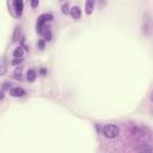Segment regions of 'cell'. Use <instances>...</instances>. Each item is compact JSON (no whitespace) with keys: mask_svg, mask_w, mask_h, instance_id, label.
Masks as SVG:
<instances>
[{"mask_svg":"<svg viewBox=\"0 0 153 153\" xmlns=\"http://www.w3.org/2000/svg\"><path fill=\"white\" fill-rule=\"evenodd\" d=\"M102 133L108 139H115L120 135V128L115 124H105L102 128Z\"/></svg>","mask_w":153,"mask_h":153,"instance_id":"6da1fadb","label":"cell"},{"mask_svg":"<svg viewBox=\"0 0 153 153\" xmlns=\"http://www.w3.org/2000/svg\"><path fill=\"white\" fill-rule=\"evenodd\" d=\"M51 21H53V14H50V13L41 14L40 17H38V21H37V31L42 34L43 29H44V23L51 22Z\"/></svg>","mask_w":153,"mask_h":153,"instance_id":"7a4b0ae2","label":"cell"},{"mask_svg":"<svg viewBox=\"0 0 153 153\" xmlns=\"http://www.w3.org/2000/svg\"><path fill=\"white\" fill-rule=\"evenodd\" d=\"M25 90L22 87H13L12 90H10V94L12 97H23V96H25Z\"/></svg>","mask_w":153,"mask_h":153,"instance_id":"3957f363","label":"cell"},{"mask_svg":"<svg viewBox=\"0 0 153 153\" xmlns=\"http://www.w3.org/2000/svg\"><path fill=\"white\" fill-rule=\"evenodd\" d=\"M13 5H14V9L17 11V13L21 16L22 12H23V7H24V3H23V0H14L13 1Z\"/></svg>","mask_w":153,"mask_h":153,"instance_id":"277c9868","label":"cell"},{"mask_svg":"<svg viewBox=\"0 0 153 153\" xmlns=\"http://www.w3.org/2000/svg\"><path fill=\"white\" fill-rule=\"evenodd\" d=\"M93 7H94V0H86V3H85L86 14H91L93 12Z\"/></svg>","mask_w":153,"mask_h":153,"instance_id":"5b68a950","label":"cell"},{"mask_svg":"<svg viewBox=\"0 0 153 153\" xmlns=\"http://www.w3.org/2000/svg\"><path fill=\"white\" fill-rule=\"evenodd\" d=\"M71 16L73 17V19H80V17H82V11H80V9H79L78 6L72 7V10H71Z\"/></svg>","mask_w":153,"mask_h":153,"instance_id":"8992f818","label":"cell"},{"mask_svg":"<svg viewBox=\"0 0 153 153\" xmlns=\"http://www.w3.org/2000/svg\"><path fill=\"white\" fill-rule=\"evenodd\" d=\"M24 55V49L22 47H18L14 49L13 51V57H16V59H21V57Z\"/></svg>","mask_w":153,"mask_h":153,"instance_id":"52a82bcc","label":"cell"},{"mask_svg":"<svg viewBox=\"0 0 153 153\" xmlns=\"http://www.w3.org/2000/svg\"><path fill=\"white\" fill-rule=\"evenodd\" d=\"M36 72L34 71V69H29L28 71V73H26V79H28V82H35V79H36Z\"/></svg>","mask_w":153,"mask_h":153,"instance_id":"ba28073f","label":"cell"},{"mask_svg":"<svg viewBox=\"0 0 153 153\" xmlns=\"http://www.w3.org/2000/svg\"><path fill=\"white\" fill-rule=\"evenodd\" d=\"M19 36H21V26L17 25V26L14 28V32H13V36H12V38H13L14 42L19 40Z\"/></svg>","mask_w":153,"mask_h":153,"instance_id":"9c48e42d","label":"cell"},{"mask_svg":"<svg viewBox=\"0 0 153 153\" xmlns=\"http://www.w3.org/2000/svg\"><path fill=\"white\" fill-rule=\"evenodd\" d=\"M43 34H44V40H47V41L51 40V32H50L49 28H44L43 29Z\"/></svg>","mask_w":153,"mask_h":153,"instance_id":"30bf717a","label":"cell"},{"mask_svg":"<svg viewBox=\"0 0 153 153\" xmlns=\"http://www.w3.org/2000/svg\"><path fill=\"white\" fill-rule=\"evenodd\" d=\"M13 76L16 79H21V76H22V68L21 67H17L14 73H13Z\"/></svg>","mask_w":153,"mask_h":153,"instance_id":"8fae6325","label":"cell"},{"mask_svg":"<svg viewBox=\"0 0 153 153\" xmlns=\"http://www.w3.org/2000/svg\"><path fill=\"white\" fill-rule=\"evenodd\" d=\"M61 11H62V13H64V14H68V13L71 12V10H69V6H68L67 4L62 5V7H61Z\"/></svg>","mask_w":153,"mask_h":153,"instance_id":"7c38bea8","label":"cell"},{"mask_svg":"<svg viewBox=\"0 0 153 153\" xmlns=\"http://www.w3.org/2000/svg\"><path fill=\"white\" fill-rule=\"evenodd\" d=\"M140 151L141 152H153V148H151V147H141Z\"/></svg>","mask_w":153,"mask_h":153,"instance_id":"4fadbf2b","label":"cell"},{"mask_svg":"<svg viewBox=\"0 0 153 153\" xmlns=\"http://www.w3.org/2000/svg\"><path fill=\"white\" fill-rule=\"evenodd\" d=\"M38 1H40V0H31V7H37L38 6Z\"/></svg>","mask_w":153,"mask_h":153,"instance_id":"5bb4252c","label":"cell"},{"mask_svg":"<svg viewBox=\"0 0 153 153\" xmlns=\"http://www.w3.org/2000/svg\"><path fill=\"white\" fill-rule=\"evenodd\" d=\"M37 46L40 47L41 49H43V48H44V41H43V40H40V41H38V43H37Z\"/></svg>","mask_w":153,"mask_h":153,"instance_id":"9a60e30c","label":"cell"},{"mask_svg":"<svg viewBox=\"0 0 153 153\" xmlns=\"http://www.w3.org/2000/svg\"><path fill=\"white\" fill-rule=\"evenodd\" d=\"M22 62V59H14L12 61V65H18V64H21Z\"/></svg>","mask_w":153,"mask_h":153,"instance_id":"2e32d148","label":"cell"},{"mask_svg":"<svg viewBox=\"0 0 153 153\" xmlns=\"http://www.w3.org/2000/svg\"><path fill=\"white\" fill-rule=\"evenodd\" d=\"M97 3H99L101 5H107V0H96Z\"/></svg>","mask_w":153,"mask_h":153,"instance_id":"e0dca14e","label":"cell"}]
</instances>
